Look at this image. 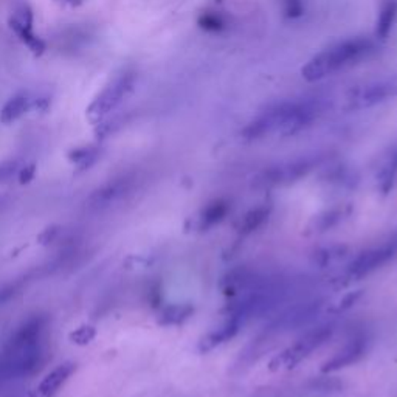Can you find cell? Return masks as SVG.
<instances>
[{"label":"cell","instance_id":"1","mask_svg":"<svg viewBox=\"0 0 397 397\" xmlns=\"http://www.w3.org/2000/svg\"><path fill=\"white\" fill-rule=\"evenodd\" d=\"M373 50L374 45L371 41H368V39H348V41L335 44L332 47L315 55L304 65L301 75L309 83L321 81V79L337 74V71L343 70L348 67V65L362 61V59L366 58Z\"/></svg>","mask_w":397,"mask_h":397},{"label":"cell","instance_id":"2","mask_svg":"<svg viewBox=\"0 0 397 397\" xmlns=\"http://www.w3.org/2000/svg\"><path fill=\"white\" fill-rule=\"evenodd\" d=\"M137 75L132 70H124L104 85V89L95 96L87 109L90 121L98 123L114 112L135 87Z\"/></svg>","mask_w":397,"mask_h":397},{"label":"cell","instance_id":"3","mask_svg":"<svg viewBox=\"0 0 397 397\" xmlns=\"http://www.w3.org/2000/svg\"><path fill=\"white\" fill-rule=\"evenodd\" d=\"M332 334L334 328L329 326V324L309 330L306 335H303L300 340H296L292 346H289L281 354L273 357V360L269 365L270 371H284V369L295 368L298 363L307 359L315 349L323 346L332 337Z\"/></svg>","mask_w":397,"mask_h":397},{"label":"cell","instance_id":"4","mask_svg":"<svg viewBox=\"0 0 397 397\" xmlns=\"http://www.w3.org/2000/svg\"><path fill=\"white\" fill-rule=\"evenodd\" d=\"M397 96L396 79H382V81L368 83L353 89L346 96L348 110H363L374 108Z\"/></svg>","mask_w":397,"mask_h":397},{"label":"cell","instance_id":"5","mask_svg":"<svg viewBox=\"0 0 397 397\" xmlns=\"http://www.w3.org/2000/svg\"><path fill=\"white\" fill-rule=\"evenodd\" d=\"M366 348H368V340L365 339V337H355V339L349 340V343H346V345L343 346L339 353H335L332 357H330L328 362L323 363L321 371L334 373V371H339V369L354 365V363L363 359V355L366 354Z\"/></svg>","mask_w":397,"mask_h":397},{"label":"cell","instance_id":"6","mask_svg":"<svg viewBox=\"0 0 397 397\" xmlns=\"http://www.w3.org/2000/svg\"><path fill=\"white\" fill-rule=\"evenodd\" d=\"M394 255V246H383L379 248L368 250L349 264V275L353 278H363L373 273L391 260Z\"/></svg>","mask_w":397,"mask_h":397},{"label":"cell","instance_id":"7","mask_svg":"<svg viewBox=\"0 0 397 397\" xmlns=\"http://www.w3.org/2000/svg\"><path fill=\"white\" fill-rule=\"evenodd\" d=\"M10 25L11 28L16 31V35L21 37L33 51L41 53L44 50V42L33 33V12L28 5L22 3L21 6H17L10 19Z\"/></svg>","mask_w":397,"mask_h":397},{"label":"cell","instance_id":"8","mask_svg":"<svg viewBox=\"0 0 397 397\" xmlns=\"http://www.w3.org/2000/svg\"><path fill=\"white\" fill-rule=\"evenodd\" d=\"M241 326H242V320L228 315L227 321L222 323L219 328H216L214 330H211L210 334L203 337L201 343H198V349H201L202 353H208V350L223 345V343L235 339L236 334L241 330Z\"/></svg>","mask_w":397,"mask_h":397},{"label":"cell","instance_id":"9","mask_svg":"<svg viewBox=\"0 0 397 397\" xmlns=\"http://www.w3.org/2000/svg\"><path fill=\"white\" fill-rule=\"evenodd\" d=\"M309 169H310V163L306 160L290 163V164H286V167H276L273 169L267 171V173L262 176L261 183L264 185V187H272V185L292 182V180H296V178L306 176Z\"/></svg>","mask_w":397,"mask_h":397},{"label":"cell","instance_id":"10","mask_svg":"<svg viewBox=\"0 0 397 397\" xmlns=\"http://www.w3.org/2000/svg\"><path fill=\"white\" fill-rule=\"evenodd\" d=\"M230 211V203L225 201V198H216V201L210 202L207 207H203L201 210V213L197 216V223L196 227L198 230H210L216 227L217 223H221L225 216L228 214Z\"/></svg>","mask_w":397,"mask_h":397},{"label":"cell","instance_id":"11","mask_svg":"<svg viewBox=\"0 0 397 397\" xmlns=\"http://www.w3.org/2000/svg\"><path fill=\"white\" fill-rule=\"evenodd\" d=\"M31 104H33V99L28 94H25V92L11 96L3 105V109L0 110V121L5 124H10L12 121L19 120V118L30 110Z\"/></svg>","mask_w":397,"mask_h":397},{"label":"cell","instance_id":"12","mask_svg":"<svg viewBox=\"0 0 397 397\" xmlns=\"http://www.w3.org/2000/svg\"><path fill=\"white\" fill-rule=\"evenodd\" d=\"M71 373H74V365H71V363L59 365L56 369H53L50 374L45 375V379L41 382V385L37 388L39 394L44 397L55 396L58 393V389L64 385Z\"/></svg>","mask_w":397,"mask_h":397},{"label":"cell","instance_id":"13","mask_svg":"<svg viewBox=\"0 0 397 397\" xmlns=\"http://www.w3.org/2000/svg\"><path fill=\"white\" fill-rule=\"evenodd\" d=\"M397 21V0H385L379 10V16H377L375 22V36L380 41H385L389 36L393 26Z\"/></svg>","mask_w":397,"mask_h":397},{"label":"cell","instance_id":"14","mask_svg":"<svg viewBox=\"0 0 397 397\" xmlns=\"http://www.w3.org/2000/svg\"><path fill=\"white\" fill-rule=\"evenodd\" d=\"M270 213H272V207H267V205H260V207L251 208L244 214L239 225H237V230H239L242 235L253 233V231L261 228L262 225L269 221Z\"/></svg>","mask_w":397,"mask_h":397},{"label":"cell","instance_id":"15","mask_svg":"<svg viewBox=\"0 0 397 397\" xmlns=\"http://www.w3.org/2000/svg\"><path fill=\"white\" fill-rule=\"evenodd\" d=\"M396 180H397V149L387 157V160L383 162L379 173H377V183H379V189L383 194H388L389 191L393 189Z\"/></svg>","mask_w":397,"mask_h":397},{"label":"cell","instance_id":"16","mask_svg":"<svg viewBox=\"0 0 397 397\" xmlns=\"http://www.w3.org/2000/svg\"><path fill=\"white\" fill-rule=\"evenodd\" d=\"M194 314V307L189 304H174V306H168L163 310L158 323L163 326H178L187 321L191 315Z\"/></svg>","mask_w":397,"mask_h":397},{"label":"cell","instance_id":"17","mask_svg":"<svg viewBox=\"0 0 397 397\" xmlns=\"http://www.w3.org/2000/svg\"><path fill=\"white\" fill-rule=\"evenodd\" d=\"M96 157H98V151L92 146L78 148L75 151H71L69 154L70 160L76 164H79L81 168L90 167V164L96 160Z\"/></svg>","mask_w":397,"mask_h":397},{"label":"cell","instance_id":"18","mask_svg":"<svg viewBox=\"0 0 397 397\" xmlns=\"http://www.w3.org/2000/svg\"><path fill=\"white\" fill-rule=\"evenodd\" d=\"M341 216H343L341 210H330V211H326V213L320 214L315 219V228H316L315 231L321 233V231H326L329 228H332L334 225H337L341 221Z\"/></svg>","mask_w":397,"mask_h":397},{"label":"cell","instance_id":"19","mask_svg":"<svg viewBox=\"0 0 397 397\" xmlns=\"http://www.w3.org/2000/svg\"><path fill=\"white\" fill-rule=\"evenodd\" d=\"M124 191V182H114L104 187L103 189H99L98 193L94 196L96 203H109L110 201H114L118 196H121Z\"/></svg>","mask_w":397,"mask_h":397},{"label":"cell","instance_id":"20","mask_svg":"<svg viewBox=\"0 0 397 397\" xmlns=\"http://www.w3.org/2000/svg\"><path fill=\"white\" fill-rule=\"evenodd\" d=\"M198 25H201V28L203 30L216 33V31H221L222 28H225V21L219 15L207 12V15H202L201 19H198Z\"/></svg>","mask_w":397,"mask_h":397},{"label":"cell","instance_id":"21","mask_svg":"<svg viewBox=\"0 0 397 397\" xmlns=\"http://www.w3.org/2000/svg\"><path fill=\"white\" fill-rule=\"evenodd\" d=\"M343 251H345V247H330L320 250L315 253V262L321 267H326L328 264L332 262V260H339L340 256H343Z\"/></svg>","mask_w":397,"mask_h":397},{"label":"cell","instance_id":"22","mask_svg":"<svg viewBox=\"0 0 397 397\" xmlns=\"http://www.w3.org/2000/svg\"><path fill=\"white\" fill-rule=\"evenodd\" d=\"M95 335H96L95 328L84 324V326L78 328L75 332L70 334V340L76 343V345H87V343L95 339Z\"/></svg>","mask_w":397,"mask_h":397},{"label":"cell","instance_id":"23","mask_svg":"<svg viewBox=\"0 0 397 397\" xmlns=\"http://www.w3.org/2000/svg\"><path fill=\"white\" fill-rule=\"evenodd\" d=\"M284 16L289 19H298L304 12V0H282Z\"/></svg>","mask_w":397,"mask_h":397},{"label":"cell","instance_id":"24","mask_svg":"<svg viewBox=\"0 0 397 397\" xmlns=\"http://www.w3.org/2000/svg\"><path fill=\"white\" fill-rule=\"evenodd\" d=\"M360 296H362V290H357V292L348 294V295L343 296L339 303V307H337V312H341V310H346L349 307H353Z\"/></svg>","mask_w":397,"mask_h":397},{"label":"cell","instance_id":"25","mask_svg":"<svg viewBox=\"0 0 397 397\" xmlns=\"http://www.w3.org/2000/svg\"><path fill=\"white\" fill-rule=\"evenodd\" d=\"M16 168H17V162L15 160L0 163V182L6 180V178H10L12 174H15Z\"/></svg>","mask_w":397,"mask_h":397},{"label":"cell","instance_id":"26","mask_svg":"<svg viewBox=\"0 0 397 397\" xmlns=\"http://www.w3.org/2000/svg\"><path fill=\"white\" fill-rule=\"evenodd\" d=\"M35 173H36L35 164H30V167L22 168L21 173H19V182H21L22 185L30 183L33 178H35Z\"/></svg>","mask_w":397,"mask_h":397},{"label":"cell","instance_id":"27","mask_svg":"<svg viewBox=\"0 0 397 397\" xmlns=\"http://www.w3.org/2000/svg\"><path fill=\"white\" fill-rule=\"evenodd\" d=\"M64 2H69V3H79L81 0H64Z\"/></svg>","mask_w":397,"mask_h":397},{"label":"cell","instance_id":"28","mask_svg":"<svg viewBox=\"0 0 397 397\" xmlns=\"http://www.w3.org/2000/svg\"><path fill=\"white\" fill-rule=\"evenodd\" d=\"M0 379H3V374H2V368H0Z\"/></svg>","mask_w":397,"mask_h":397}]
</instances>
